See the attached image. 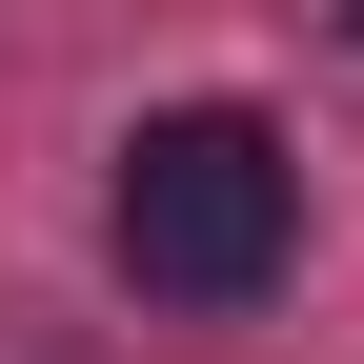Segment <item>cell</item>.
<instances>
[{"instance_id":"6da1fadb","label":"cell","mask_w":364,"mask_h":364,"mask_svg":"<svg viewBox=\"0 0 364 364\" xmlns=\"http://www.w3.org/2000/svg\"><path fill=\"white\" fill-rule=\"evenodd\" d=\"M122 284L142 304H263L284 284V243H304V162L263 142L243 102H162L142 142H122Z\"/></svg>"},{"instance_id":"7a4b0ae2","label":"cell","mask_w":364,"mask_h":364,"mask_svg":"<svg viewBox=\"0 0 364 364\" xmlns=\"http://www.w3.org/2000/svg\"><path fill=\"white\" fill-rule=\"evenodd\" d=\"M344 21H364V0H344Z\"/></svg>"}]
</instances>
